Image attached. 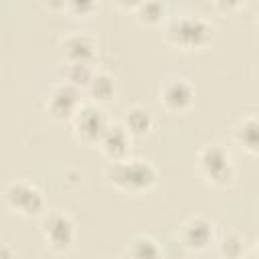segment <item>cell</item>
<instances>
[{"label": "cell", "instance_id": "cell-17", "mask_svg": "<svg viewBox=\"0 0 259 259\" xmlns=\"http://www.w3.org/2000/svg\"><path fill=\"white\" fill-rule=\"evenodd\" d=\"M95 69L93 65H77V63H65L61 67V81L77 87V89H87Z\"/></svg>", "mask_w": 259, "mask_h": 259}, {"label": "cell", "instance_id": "cell-4", "mask_svg": "<svg viewBox=\"0 0 259 259\" xmlns=\"http://www.w3.org/2000/svg\"><path fill=\"white\" fill-rule=\"evenodd\" d=\"M2 200L12 212L24 219H36L47 212V202H45L42 192L34 184L24 182V180L8 182L2 190Z\"/></svg>", "mask_w": 259, "mask_h": 259}, {"label": "cell", "instance_id": "cell-7", "mask_svg": "<svg viewBox=\"0 0 259 259\" xmlns=\"http://www.w3.org/2000/svg\"><path fill=\"white\" fill-rule=\"evenodd\" d=\"M81 105H83V91L65 81H57L51 87L45 101L47 113L57 121H71Z\"/></svg>", "mask_w": 259, "mask_h": 259}, {"label": "cell", "instance_id": "cell-12", "mask_svg": "<svg viewBox=\"0 0 259 259\" xmlns=\"http://www.w3.org/2000/svg\"><path fill=\"white\" fill-rule=\"evenodd\" d=\"M119 123L125 127V132L132 138H144L154 127V113L150 111V107L138 103V105H132L125 109L123 119Z\"/></svg>", "mask_w": 259, "mask_h": 259}, {"label": "cell", "instance_id": "cell-20", "mask_svg": "<svg viewBox=\"0 0 259 259\" xmlns=\"http://www.w3.org/2000/svg\"><path fill=\"white\" fill-rule=\"evenodd\" d=\"M0 259H14V251L4 243H0Z\"/></svg>", "mask_w": 259, "mask_h": 259}, {"label": "cell", "instance_id": "cell-21", "mask_svg": "<svg viewBox=\"0 0 259 259\" xmlns=\"http://www.w3.org/2000/svg\"><path fill=\"white\" fill-rule=\"evenodd\" d=\"M241 259H257V253H255V249H249V251H245V255H243Z\"/></svg>", "mask_w": 259, "mask_h": 259}, {"label": "cell", "instance_id": "cell-1", "mask_svg": "<svg viewBox=\"0 0 259 259\" xmlns=\"http://www.w3.org/2000/svg\"><path fill=\"white\" fill-rule=\"evenodd\" d=\"M164 36L172 47L182 51H200L214 40L217 28L200 14H176L168 18Z\"/></svg>", "mask_w": 259, "mask_h": 259}, {"label": "cell", "instance_id": "cell-5", "mask_svg": "<svg viewBox=\"0 0 259 259\" xmlns=\"http://www.w3.org/2000/svg\"><path fill=\"white\" fill-rule=\"evenodd\" d=\"M40 233L47 247L55 253L69 251L77 237L75 223L65 210H47L40 217Z\"/></svg>", "mask_w": 259, "mask_h": 259}, {"label": "cell", "instance_id": "cell-18", "mask_svg": "<svg viewBox=\"0 0 259 259\" xmlns=\"http://www.w3.org/2000/svg\"><path fill=\"white\" fill-rule=\"evenodd\" d=\"M164 12H166V6L164 2H156V0H150V2H136L134 6V16L140 24H146V26H156L164 20Z\"/></svg>", "mask_w": 259, "mask_h": 259}, {"label": "cell", "instance_id": "cell-19", "mask_svg": "<svg viewBox=\"0 0 259 259\" xmlns=\"http://www.w3.org/2000/svg\"><path fill=\"white\" fill-rule=\"evenodd\" d=\"M65 10H69L71 14H75V16H79V18H87L89 14H93L95 10H97V4L95 2H67L65 4Z\"/></svg>", "mask_w": 259, "mask_h": 259}, {"label": "cell", "instance_id": "cell-10", "mask_svg": "<svg viewBox=\"0 0 259 259\" xmlns=\"http://www.w3.org/2000/svg\"><path fill=\"white\" fill-rule=\"evenodd\" d=\"M178 239L184 249L192 253H202L214 243V225L206 217L194 214L182 223L178 231Z\"/></svg>", "mask_w": 259, "mask_h": 259}, {"label": "cell", "instance_id": "cell-3", "mask_svg": "<svg viewBox=\"0 0 259 259\" xmlns=\"http://www.w3.org/2000/svg\"><path fill=\"white\" fill-rule=\"evenodd\" d=\"M196 162H198V172L210 186L229 188L235 182V176H237L235 164L231 162L229 152L221 144L217 142L204 144L196 156Z\"/></svg>", "mask_w": 259, "mask_h": 259}, {"label": "cell", "instance_id": "cell-8", "mask_svg": "<svg viewBox=\"0 0 259 259\" xmlns=\"http://www.w3.org/2000/svg\"><path fill=\"white\" fill-rule=\"evenodd\" d=\"M160 105L170 113H184L194 103V85L180 75H170L158 89Z\"/></svg>", "mask_w": 259, "mask_h": 259}, {"label": "cell", "instance_id": "cell-2", "mask_svg": "<svg viewBox=\"0 0 259 259\" xmlns=\"http://www.w3.org/2000/svg\"><path fill=\"white\" fill-rule=\"evenodd\" d=\"M105 178L113 188L125 194H144L156 186V168L146 160H119L109 162L105 168Z\"/></svg>", "mask_w": 259, "mask_h": 259}, {"label": "cell", "instance_id": "cell-16", "mask_svg": "<svg viewBox=\"0 0 259 259\" xmlns=\"http://www.w3.org/2000/svg\"><path fill=\"white\" fill-rule=\"evenodd\" d=\"M245 251V237L239 231H227L217 241V253L221 259H241Z\"/></svg>", "mask_w": 259, "mask_h": 259}, {"label": "cell", "instance_id": "cell-15", "mask_svg": "<svg viewBox=\"0 0 259 259\" xmlns=\"http://www.w3.org/2000/svg\"><path fill=\"white\" fill-rule=\"evenodd\" d=\"M127 259H162V247L160 243L150 235H134L125 247Z\"/></svg>", "mask_w": 259, "mask_h": 259}, {"label": "cell", "instance_id": "cell-11", "mask_svg": "<svg viewBox=\"0 0 259 259\" xmlns=\"http://www.w3.org/2000/svg\"><path fill=\"white\" fill-rule=\"evenodd\" d=\"M97 146L109 162H119V160H125L130 154L132 136L125 132L121 123H109Z\"/></svg>", "mask_w": 259, "mask_h": 259}, {"label": "cell", "instance_id": "cell-13", "mask_svg": "<svg viewBox=\"0 0 259 259\" xmlns=\"http://www.w3.org/2000/svg\"><path fill=\"white\" fill-rule=\"evenodd\" d=\"M233 140L245 154L255 158L259 154V121H257V117L255 115L243 117L233 130Z\"/></svg>", "mask_w": 259, "mask_h": 259}, {"label": "cell", "instance_id": "cell-9", "mask_svg": "<svg viewBox=\"0 0 259 259\" xmlns=\"http://www.w3.org/2000/svg\"><path fill=\"white\" fill-rule=\"evenodd\" d=\"M59 53L65 63L93 65L97 59V42L91 34H87L83 30H73L61 38Z\"/></svg>", "mask_w": 259, "mask_h": 259}, {"label": "cell", "instance_id": "cell-14", "mask_svg": "<svg viewBox=\"0 0 259 259\" xmlns=\"http://www.w3.org/2000/svg\"><path fill=\"white\" fill-rule=\"evenodd\" d=\"M85 91H87L91 103L103 105V103H109V101L115 97L117 85H115L113 75H109V73H105V71H95Z\"/></svg>", "mask_w": 259, "mask_h": 259}, {"label": "cell", "instance_id": "cell-6", "mask_svg": "<svg viewBox=\"0 0 259 259\" xmlns=\"http://www.w3.org/2000/svg\"><path fill=\"white\" fill-rule=\"evenodd\" d=\"M71 121H73L75 138L85 146H97L101 136H103V132L111 123L107 113H105V109L101 105L91 103V101L83 103Z\"/></svg>", "mask_w": 259, "mask_h": 259}]
</instances>
